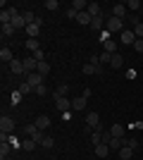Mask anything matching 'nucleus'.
<instances>
[{
  "instance_id": "a19ab883",
  "label": "nucleus",
  "mask_w": 143,
  "mask_h": 160,
  "mask_svg": "<svg viewBox=\"0 0 143 160\" xmlns=\"http://www.w3.org/2000/svg\"><path fill=\"white\" fill-rule=\"evenodd\" d=\"M134 33H136V38H143V24H141V22L134 27Z\"/></svg>"
},
{
  "instance_id": "6e6552de",
  "label": "nucleus",
  "mask_w": 143,
  "mask_h": 160,
  "mask_svg": "<svg viewBox=\"0 0 143 160\" xmlns=\"http://www.w3.org/2000/svg\"><path fill=\"white\" fill-rule=\"evenodd\" d=\"M112 17H117V19H124V17H126V5H124V2H117V5L112 7Z\"/></svg>"
},
{
  "instance_id": "a18cd8bd",
  "label": "nucleus",
  "mask_w": 143,
  "mask_h": 160,
  "mask_svg": "<svg viewBox=\"0 0 143 160\" xmlns=\"http://www.w3.org/2000/svg\"><path fill=\"white\" fill-rule=\"evenodd\" d=\"M76 14H79V12H76L74 7H69V10H67V17H69V19H76Z\"/></svg>"
},
{
  "instance_id": "c85d7f7f",
  "label": "nucleus",
  "mask_w": 143,
  "mask_h": 160,
  "mask_svg": "<svg viewBox=\"0 0 143 160\" xmlns=\"http://www.w3.org/2000/svg\"><path fill=\"white\" fill-rule=\"evenodd\" d=\"M36 72L41 74V77H48V74H50V65H45V62H38V69H36Z\"/></svg>"
},
{
  "instance_id": "0eeeda50",
  "label": "nucleus",
  "mask_w": 143,
  "mask_h": 160,
  "mask_svg": "<svg viewBox=\"0 0 143 160\" xmlns=\"http://www.w3.org/2000/svg\"><path fill=\"white\" fill-rule=\"evenodd\" d=\"M81 72L86 74V77H93V74H100V65H93V62H88V65H81Z\"/></svg>"
},
{
  "instance_id": "9d476101",
  "label": "nucleus",
  "mask_w": 143,
  "mask_h": 160,
  "mask_svg": "<svg viewBox=\"0 0 143 160\" xmlns=\"http://www.w3.org/2000/svg\"><path fill=\"white\" fill-rule=\"evenodd\" d=\"M26 84H31V86H41V84H43V77H41V74H38V72H31V74H26Z\"/></svg>"
},
{
  "instance_id": "412c9836",
  "label": "nucleus",
  "mask_w": 143,
  "mask_h": 160,
  "mask_svg": "<svg viewBox=\"0 0 143 160\" xmlns=\"http://www.w3.org/2000/svg\"><path fill=\"white\" fill-rule=\"evenodd\" d=\"M122 65H124V58L119 53H115V55H112V60H110V67H112V69H119Z\"/></svg>"
},
{
  "instance_id": "423d86ee",
  "label": "nucleus",
  "mask_w": 143,
  "mask_h": 160,
  "mask_svg": "<svg viewBox=\"0 0 143 160\" xmlns=\"http://www.w3.org/2000/svg\"><path fill=\"white\" fill-rule=\"evenodd\" d=\"M24 69H26V74H31V72H36V69H38V60H36L34 55H31V58H24Z\"/></svg>"
},
{
  "instance_id": "9b49d317",
  "label": "nucleus",
  "mask_w": 143,
  "mask_h": 160,
  "mask_svg": "<svg viewBox=\"0 0 143 160\" xmlns=\"http://www.w3.org/2000/svg\"><path fill=\"white\" fill-rule=\"evenodd\" d=\"M10 69H12V74H26V69H24V62L17 60V58L10 62Z\"/></svg>"
},
{
  "instance_id": "58836bf2",
  "label": "nucleus",
  "mask_w": 143,
  "mask_h": 160,
  "mask_svg": "<svg viewBox=\"0 0 143 160\" xmlns=\"http://www.w3.org/2000/svg\"><path fill=\"white\" fill-rule=\"evenodd\" d=\"M34 93H36V96H45V93H48L45 84H41V86H36V88H34Z\"/></svg>"
},
{
  "instance_id": "8fccbe9b",
  "label": "nucleus",
  "mask_w": 143,
  "mask_h": 160,
  "mask_svg": "<svg viewBox=\"0 0 143 160\" xmlns=\"http://www.w3.org/2000/svg\"><path fill=\"white\" fill-rule=\"evenodd\" d=\"M5 160H12V158H5Z\"/></svg>"
},
{
  "instance_id": "a878e982",
  "label": "nucleus",
  "mask_w": 143,
  "mask_h": 160,
  "mask_svg": "<svg viewBox=\"0 0 143 160\" xmlns=\"http://www.w3.org/2000/svg\"><path fill=\"white\" fill-rule=\"evenodd\" d=\"M24 48H29V50H41V43H38V38H29L26 43H24Z\"/></svg>"
},
{
  "instance_id": "f257e3e1",
  "label": "nucleus",
  "mask_w": 143,
  "mask_h": 160,
  "mask_svg": "<svg viewBox=\"0 0 143 160\" xmlns=\"http://www.w3.org/2000/svg\"><path fill=\"white\" fill-rule=\"evenodd\" d=\"M105 31H110V33H122L124 31V19H117V17L110 14V19L105 22Z\"/></svg>"
},
{
  "instance_id": "f03ea898",
  "label": "nucleus",
  "mask_w": 143,
  "mask_h": 160,
  "mask_svg": "<svg viewBox=\"0 0 143 160\" xmlns=\"http://www.w3.org/2000/svg\"><path fill=\"white\" fill-rule=\"evenodd\" d=\"M55 108L60 110V112H69L72 110V100L67 96H55Z\"/></svg>"
},
{
  "instance_id": "c756f323",
  "label": "nucleus",
  "mask_w": 143,
  "mask_h": 160,
  "mask_svg": "<svg viewBox=\"0 0 143 160\" xmlns=\"http://www.w3.org/2000/svg\"><path fill=\"white\" fill-rule=\"evenodd\" d=\"M38 132H41V129L36 127V124H26V127H24V134H29L31 139H34V136H36V134H38Z\"/></svg>"
},
{
  "instance_id": "a211bd4d",
  "label": "nucleus",
  "mask_w": 143,
  "mask_h": 160,
  "mask_svg": "<svg viewBox=\"0 0 143 160\" xmlns=\"http://www.w3.org/2000/svg\"><path fill=\"white\" fill-rule=\"evenodd\" d=\"M86 12H88L91 17H102V10H100L98 2H88V10H86Z\"/></svg>"
},
{
  "instance_id": "ea45409f",
  "label": "nucleus",
  "mask_w": 143,
  "mask_h": 160,
  "mask_svg": "<svg viewBox=\"0 0 143 160\" xmlns=\"http://www.w3.org/2000/svg\"><path fill=\"white\" fill-rule=\"evenodd\" d=\"M134 50H136V53H143V38H136V41H134Z\"/></svg>"
},
{
  "instance_id": "dca6fc26",
  "label": "nucleus",
  "mask_w": 143,
  "mask_h": 160,
  "mask_svg": "<svg viewBox=\"0 0 143 160\" xmlns=\"http://www.w3.org/2000/svg\"><path fill=\"white\" fill-rule=\"evenodd\" d=\"M0 60H2V62H5V65H10V62H12L14 60V55H12V50H10V48H2V50H0Z\"/></svg>"
},
{
  "instance_id": "1a4fd4ad",
  "label": "nucleus",
  "mask_w": 143,
  "mask_h": 160,
  "mask_svg": "<svg viewBox=\"0 0 143 160\" xmlns=\"http://www.w3.org/2000/svg\"><path fill=\"white\" fill-rule=\"evenodd\" d=\"M26 33H29V38H38V33H41V19L34 22V24H29V27H26Z\"/></svg>"
},
{
  "instance_id": "72a5a7b5",
  "label": "nucleus",
  "mask_w": 143,
  "mask_h": 160,
  "mask_svg": "<svg viewBox=\"0 0 143 160\" xmlns=\"http://www.w3.org/2000/svg\"><path fill=\"white\" fill-rule=\"evenodd\" d=\"M14 31H17V29H14L12 24H2V36H12Z\"/></svg>"
},
{
  "instance_id": "de8ad7c7",
  "label": "nucleus",
  "mask_w": 143,
  "mask_h": 160,
  "mask_svg": "<svg viewBox=\"0 0 143 160\" xmlns=\"http://www.w3.org/2000/svg\"><path fill=\"white\" fill-rule=\"evenodd\" d=\"M34 58H36L38 62H43V48H41V50H36V53H34Z\"/></svg>"
},
{
  "instance_id": "37998d69",
  "label": "nucleus",
  "mask_w": 143,
  "mask_h": 160,
  "mask_svg": "<svg viewBox=\"0 0 143 160\" xmlns=\"http://www.w3.org/2000/svg\"><path fill=\"white\" fill-rule=\"evenodd\" d=\"M110 60H112V55H110V53H102L100 55V62H102V65H110Z\"/></svg>"
},
{
  "instance_id": "4be33fe9",
  "label": "nucleus",
  "mask_w": 143,
  "mask_h": 160,
  "mask_svg": "<svg viewBox=\"0 0 143 160\" xmlns=\"http://www.w3.org/2000/svg\"><path fill=\"white\" fill-rule=\"evenodd\" d=\"M14 29H26V22H24V17L21 14H17V17H12V22H10Z\"/></svg>"
},
{
  "instance_id": "39448f33",
  "label": "nucleus",
  "mask_w": 143,
  "mask_h": 160,
  "mask_svg": "<svg viewBox=\"0 0 143 160\" xmlns=\"http://www.w3.org/2000/svg\"><path fill=\"white\" fill-rule=\"evenodd\" d=\"M86 127H88V129L102 127V124H100V115H98V112H88V115H86Z\"/></svg>"
},
{
  "instance_id": "cd10ccee",
  "label": "nucleus",
  "mask_w": 143,
  "mask_h": 160,
  "mask_svg": "<svg viewBox=\"0 0 143 160\" xmlns=\"http://www.w3.org/2000/svg\"><path fill=\"white\" fill-rule=\"evenodd\" d=\"M107 146H110V151H119V148H124V139H112Z\"/></svg>"
},
{
  "instance_id": "6ab92c4d",
  "label": "nucleus",
  "mask_w": 143,
  "mask_h": 160,
  "mask_svg": "<svg viewBox=\"0 0 143 160\" xmlns=\"http://www.w3.org/2000/svg\"><path fill=\"white\" fill-rule=\"evenodd\" d=\"M10 151H12L10 141H0V158H2V160H5V158H10Z\"/></svg>"
},
{
  "instance_id": "b1692460",
  "label": "nucleus",
  "mask_w": 143,
  "mask_h": 160,
  "mask_svg": "<svg viewBox=\"0 0 143 160\" xmlns=\"http://www.w3.org/2000/svg\"><path fill=\"white\" fill-rule=\"evenodd\" d=\"M102 48H105V53H110V55H115V53H117V43H115L112 38L105 41V43H102Z\"/></svg>"
},
{
  "instance_id": "393cba45",
  "label": "nucleus",
  "mask_w": 143,
  "mask_h": 160,
  "mask_svg": "<svg viewBox=\"0 0 143 160\" xmlns=\"http://www.w3.org/2000/svg\"><path fill=\"white\" fill-rule=\"evenodd\" d=\"M102 27H105V14H102V17H93V22H91V29H98V31H100Z\"/></svg>"
},
{
  "instance_id": "79ce46f5",
  "label": "nucleus",
  "mask_w": 143,
  "mask_h": 160,
  "mask_svg": "<svg viewBox=\"0 0 143 160\" xmlns=\"http://www.w3.org/2000/svg\"><path fill=\"white\" fill-rule=\"evenodd\" d=\"M7 141H10V146H12V148H19V146H21L19 141H17V136H12V134L7 136Z\"/></svg>"
},
{
  "instance_id": "4468645a",
  "label": "nucleus",
  "mask_w": 143,
  "mask_h": 160,
  "mask_svg": "<svg viewBox=\"0 0 143 160\" xmlns=\"http://www.w3.org/2000/svg\"><path fill=\"white\" fill-rule=\"evenodd\" d=\"M86 103H88V98H86V96H79V98L72 100V110H83Z\"/></svg>"
},
{
  "instance_id": "7ed1b4c3",
  "label": "nucleus",
  "mask_w": 143,
  "mask_h": 160,
  "mask_svg": "<svg viewBox=\"0 0 143 160\" xmlns=\"http://www.w3.org/2000/svg\"><path fill=\"white\" fill-rule=\"evenodd\" d=\"M12 129H14V120L2 115V117H0V134H7V136H10V134H12Z\"/></svg>"
},
{
  "instance_id": "c03bdc74",
  "label": "nucleus",
  "mask_w": 143,
  "mask_h": 160,
  "mask_svg": "<svg viewBox=\"0 0 143 160\" xmlns=\"http://www.w3.org/2000/svg\"><path fill=\"white\" fill-rule=\"evenodd\" d=\"M112 139H115V136H112L110 132H102V143H110Z\"/></svg>"
},
{
  "instance_id": "bb28decb",
  "label": "nucleus",
  "mask_w": 143,
  "mask_h": 160,
  "mask_svg": "<svg viewBox=\"0 0 143 160\" xmlns=\"http://www.w3.org/2000/svg\"><path fill=\"white\" fill-rule=\"evenodd\" d=\"M119 158H122V160H131V158H134V151H131L129 146L119 148Z\"/></svg>"
},
{
  "instance_id": "f704fd0d",
  "label": "nucleus",
  "mask_w": 143,
  "mask_h": 160,
  "mask_svg": "<svg viewBox=\"0 0 143 160\" xmlns=\"http://www.w3.org/2000/svg\"><path fill=\"white\" fill-rule=\"evenodd\" d=\"M43 7H45V10H53V12H55V10L60 7V2H57V0H48V2H45Z\"/></svg>"
},
{
  "instance_id": "4c0bfd02",
  "label": "nucleus",
  "mask_w": 143,
  "mask_h": 160,
  "mask_svg": "<svg viewBox=\"0 0 143 160\" xmlns=\"http://www.w3.org/2000/svg\"><path fill=\"white\" fill-rule=\"evenodd\" d=\"M55 96H67V84H60L55 88Z\"/></svg>"
},
{
  "instance_id": "7c9ffc66",
  "label": "nucleus",
  "mask_w": 143,
  "mask_h": 160,
  "mask_svg": "<svg viewBox=\"0 0 143 160\" xmlns=\"http://www.w3.org/2000/svg\"><path fill=\"white\" fill-rule=\"evenodd\" d=\"M17 91H19L21 96H29V93H31V91H34V86H31V84H26V81H24V84H21V86L17 88Z\"/></svg>"
},
{
  "instance_id": "ddd939ff",
  "label": "nucleus",
  "mask_w": 143,
  "mask_h": 160,
  "mask_svg": "<svg viewBox=\"0 0 143 160\" xmlns=\"http://www.w3.org/2000/svg\"><path fill=\"white\" fill-rule=\"evenodd\" d=\"M76 22H79L81 27H91V22H93V17H91L88 12H79V14H76Z\"/></svg>"
},
{
  "instance_id": "c9c22d12",
  "label": "nucleus",
  "mask_w": 143,
  "mask_h": 160,
  "mask_svg": "<svg viewBox=\"0 0 143 160\" xmlns=\"http://www.w3.org/2000/svg\"><path fill=\"white\" fill-rule=\"evenodd\" d=\"M124 146H129L131 151H136V148H138V141L136 139H124Z\"/></svg>"
},
{
  "instance_id": "2eb2a0df",
  "label": "nucleus",
  "mask_w": 143,
  "mask_h": 160,
  "mask_svg": "<svg viewBox=\"0 0 143 160\" xmlns=\"http://www.w3.org/2000/svg\"><path fill=\"white\" fill-rule=\"evenodd\" d=\"M34 124H36V127H38V129L43 132V129H48V127H50V117H48V115H41V117H36V122H34Z\"/></svg>"
},
{
  "instance_id": "e433bc0d",
  "label": "nucleus",
  "mask_w": 143,
  "mask_h": 160,
  "mask_svg": "<svg viewBox=\"0 0 143 160\" xmlns=\"http://www.w3.org/2000/svg\"><path fill=\"white\" fill-rule=\"evenodd\" d=\"M53 143H55V139H53V136H45V139L41 141V146H43V148H53Z\"/></svg>"
},
{
  "instance_id": "f8f14e48",
  "label": "nucleus",
  "mask_w": 143,
  "mask_h": 160,
  "mask_svg": "<svg viewBox=\"0 0 143 160\" xmlns=\"http://www.w3.org/2000/svg\"><path fill=\"white\" fill-rule=\"evenodd\" d=\"M91 143H93V146H100L102 143V127H98V129L91 132Z\"/></svg>"
},
{
  "instance_id": "473e14b6",
  "label": "nucleus",
  "mask_w": 143,
  "mask_h": 160,
  "mask_svg": "<svg viewBox=\"0 0 143 160\" xmlns=\"http://www.w3.org/2000/svg\"><path fill=\"white\" fill-rule=\"evenodd\" d=\"M21 98H24V96H21L19 91H12V96H10V100H12V105H19V103H21Z\"/></svg>"
},
{
  "instance_id": "5701e85b",
  "label": "nucleus",
  "mask_w": 143,
  "mask_h": 160,
  "mask_svg": "<svg viewBox=\"0 0 143 160\" xmlns=\"http://www.w3.org/2000/svg\"><path fill=\"white\" fill-rule=\"evenodd\" d=\"M110 134H112L115 139H124V127H122V124H112V129H110Z\"/></svg>"
},
{
  "instance_id": "f3484780",
  "label": "nucleus",
  "mask_w": 143,
  "mask_h": 160,
  "mask_svg": "<svg viewBox=\"0 0 143 160\" xmlns=\"http://www.w3.org/2000/svg\"><path fill=\"white\" fill-rule=\"evenodd\" d=\"M124 5H126V10H131L134 14H138V12H141V7H143V2H141V0H129V2H124Z\"/></svg>"
},
{
  "instance_id": "2f4dec72",
  "label": "nucleus",
  "mask_w": 143,
  "mask_h": 160,
  "mask_svg": "<svg viewBox=\"0 0 143 160\" xmlns=\"http://www.w3.org/2000/svg\"><path fill=\"white\" fill-rule=\"evenodd\" d=\"M36 146H38V143H36L34 139H24V143H21V148H24V151H34Z\"/></svg>"
},
{
  "instance_id": "09e8293b",
  "label": "nucleus",
  "mask_w": 143,
  "mask_h": 160,
  "mask_svg": "<svg viewBox=\"0 0 143 160\" xmlns=\"http://www.w3.org/2000/svg\"><path fill=\"white\" fill-rule=\"evenodd\" d=\"M126 79H136V69H126Z\"/></svg>"
},
{
  "instance_id": "aec40b11",
  "label": "nucleus",
  "mask_w": 143,
  "mask_h": 160,
  "mask_svg": "<svg viewBox=\"0 0 143 160\" xmlns=\"http://www.w3.org/2000/svg\"><path fill=\"white\" fill-rule=\"evenodd\" d=\"M95 155H98V158H107V155H110V146H107V143L95 146Z\"/></svg>"
},
{
  "instance_id": "49530a36",
  "label": "nucleus",
  "mask_w": 143,
  "mask_h": 160,
  "mask_svg": "<svg viewBox=\"0 0 143 160\" xmlns=\"http://www.w3.org/2000/svg\"><path fill=\"white\" fill-rule=\"evenodd\" d=\"M100 41H102V43H105V41H110V31H105V29H102V31H100Z\"/></svg>"
},
{
  "instance_id": "20e7f679",
  "label": "nucleus",
  "mask_w": 143,
  "mask_h": 160,
  "mask_svg": "<svg viewBox=\"0 0 143 160\" xmlns=\"http://www.w3.org/2000/svg\"><path fill=\"white\" fill-rule=\"evenodd\" d=\"M119 41H122L124 46H134V41H136V33H134V29H124V31L119 33Z\"/></svg>"
}]
</instances>
